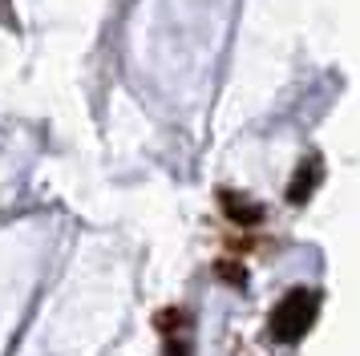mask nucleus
Returning <instances> with one entry per match:
<instances>
[{
    "label": "nucleus",
    "instance_id": "1",
    "mask_svg": "<svg viewBox=\"0 0 360 356\" xmlns=\"http://www.w3.org/2000/svg\"><path fill=\"white\" fill-rule=\"evenodd\" d=\"M316 312H320V295H316V291H308V288L288 291V295L279 300V307L271 312V336H276L279 344H295V340L316 324Z\"/></svg>",
    "mask_w": 360,
    "mask_h": 356
},
{
    "label": "nucleus",
    "instance_id": "2",
    "mask_svg": "<svg viewBox=\"0 0 360 356\" xmlns=\"http://www.w3.org/2000/svg\"><path fill=\"white\" fill-rule=\"evenodd\" d=\"M320 186V162L316 158H308V162H300V170L292 174V182H288V203H308L311 198V191Z\"/></svg>",
    "mask_w": 360,
    "mask_h": 356
},
{
    "label": "nucleus",
    "instance_id": "3",
    "mask_svg": "<svg viewBox=\"0 0 360 356\" xmlns=\"http://www.w3.org/2000/svg\"><path fill=\"white\" fill-rule=\"evenodd\" d=\"M223 210H227L231 223H239V227H259L263 223V207L251 203V198H243V194H223Z\"/></svg>",
    "mask_w": 360,
    "mask_h": 356
},
{
    "label": "nucleus",
    "instance_id": "4",
    "mask_svg": "<svg viewBox=\"0 0 360 356\" xmlns=\"http://www.w3.org/2000/svg\"><path fill=\"white\" fill-rule=\"evenodd\" d=\"M182 320H186V316H182L179 307H166V312H158V332H166V336H170V332H179L182 328Z\"/></svg>",
    "mask_w": 360,
    "mask_h": 356
},
{
    "label": "nucleus",
    "instance_id": "5",
    "mask_svg": "<svg viewBox=\"0 0 360 356\" xmlns=\"http://www.w3.org/2000/svg\"><path fill=\"white\" fill-rule=\"evenodd\" d=\"M219 275H223V279H231V284H243V279H247L243 267H231V263H219Z\"/></svg>",
    "mask_w": 360,
    "mask_h": 356
}]
</instances>
